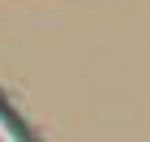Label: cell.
<instances>
[{
    "label": "cell",
    "mask_w": 150,
    "mask_h": 142,
    "mask_svg": "<svg viewBox=\"0 0 150 142\" xmlns=\"http://www.w3.org/2000/svg\"><path fill=\"white\" fill-rule=\"evenodd\" d=\"M0 125H4V133H9L13 142H39V138H30V133H26V125L17 121V112L4 103V95H0Z\"/></svg>",
    "instance_id": "obj_1"
}]
</instances>
